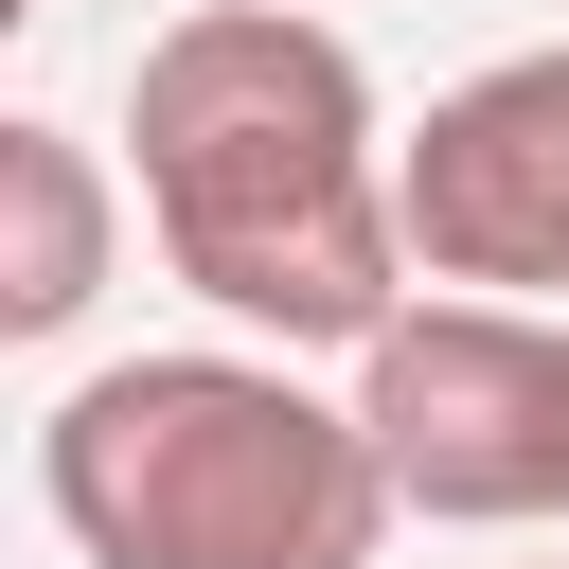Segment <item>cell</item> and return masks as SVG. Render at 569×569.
<instances>
[{"instance_id":"cell-2","label":"cell","mask_w":569,"mask_h":569,"mask_svg":"<svg viewBox=\"0 0 569 569\" xmlns=\"http://www.w3.org/2000/svg\"><path fill=\"white\" fill-rule=\"evenodd\" d=\"M36 498L89 569H373L409 516L373 427L284 356H107L36 427Z\"/></svg>"},{"instance_id":"cell-4","label":"cell","mask_w":569,"mask_h":569,"mask_svg":"<svg viewBox=\"0 0 569 569\" xmlns=\"http://www.w3.org/2000/svg\"><path fill=\"white\" fill-rule=\"evenodd\" d=\"M391 196H409V267H427V284L551 302V284H569V36L462 71V89L391 142Z\"/></svg>"},{"instance_id":"cell-3","label":"cell","mask_w":569,"mask_h":569,"mask_svg":"<svg viewBox=\"0 0 569 569\" xmlns=\"http://www.w3.org/2000/svg\"><path fill=\"white\" fill-rule=\"evenodd\" d=\"M356 427H373V462H391L409 516L533 533V516H569V320L480 302V284L391 302L356 338Z\"/></svg>"},{"instance_id":"cell-1","label":"cell","mask_w":569,"mask_h":569,"mask_svg":"<svg viewBox=\"0 0 569 569\" xmlns=\"http://www.w3.org/2000/svg\"><path fill=\"white\" fill-rule=\"evenodd\" d=\"M124 178H142L160 267L267 356H356L409 302V196H391L373 71L302 0L160 18L124 71Z\"/></svg>"},{"instance_id":"cell-5","label":"cell","mask_w":569,"mask_h":569,"mask_svg":"<svg viewBox=\"0 0 569 569\" xmlns=\"http://www.w3.org/2000/svg\"><path fill=\"white\" fill-rule=\"evenodd\" d=\"M107 249H124V196H107V160H89V124H0V338L36 356V338H71L89 302H107Z\"/></svg>"}]
</instances>
